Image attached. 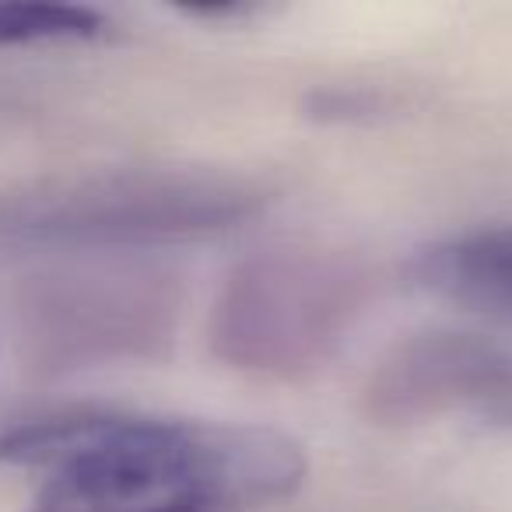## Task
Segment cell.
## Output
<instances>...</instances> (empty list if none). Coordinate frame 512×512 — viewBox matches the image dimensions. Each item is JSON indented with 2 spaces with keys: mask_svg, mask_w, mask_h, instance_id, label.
Returning a JSON list of instances; mask_svg holds the SVG:
<instances>
[{
  "mask_svg": "<svg viewBox=\"0 0 512 512\" xmlns=\"http://www.w3.org/2000/svg\"><path fill=\"white\" fill-rule=\"evenodd\" d=\"M0 463L43 467L29 512H260L306 481V449L267 425L57 414L0 432Z\"/></svg>",
  "mask_w": 512,
  "mask_h": 512,
  "instance_id": "1",
  "label": "cell"
},
{
  "mask_svg": "<svg viewBox=\"0 0 512 512\" xmlns=\"http://www.w3.org/2000/svg\"><path fill=\"white\" fill-rule=\"evenodd\" d=\"M260 190L200 172H123L53 186L8 214L4 228L39 246L130 253L218 235L256 214Z\"/></svg>",
  "mask_w": 512,
  "mask_h": 512,
  "instance_id": "3",
  "label": "cell"
},
{
  "mask_svg": "<svg viewBox=\"0 0 512 512\" xmlns=\"http://www.w3.org/2000/svg\"><path fill=\"white\" fill-rule=\"evenodd\" d=\"M365 306V278L337 253H260L239 264L211 309V348L242 372L292 379L323 365Z\"/></svg>",
  "mask_w": 512,
  "mask_h": 512,
  "instance_id": "2",
  "label": "cell"
},
{
  "mask_svg": "<svg viewBox=\"0 0 512 512\" xmlns=\"http://www.w3.org/2000/svg\"><path fill=\"white\" fill-rule=\"evenodd\" d=\"M365 404L383 425L442 418L512 425V351L481 334L425 330L376 365Z\"/></svg>",
  "mask_w": 512,
  "mask_h": 512,
  "instance_id": "4",
  "label": "cell"
},
{
  "mask_svg": "<svg viewBox=\"0 0 512 512\" xmlns=\"http://www.w3.org/2000/svg\"><path fill=\"white\" fill-rule=\"evenodd\" d=\"M411 274L439 302L512 330V225L428 242L414 253Z\"/></svg>",
  "mask_w": 512,
  "mask_h": 512,
  "instance_id": "5",
  "label": "cell"
},
{
  "mask_svg": "<svg viewBox=\"0 0 512 512\" xmlns=\"http://www.w3.org/2000/svg\"><path fill=\"white\" fill-rule=\"evenodd\" d=\"M106 36V15L85 4L0 0V50L18 46L92 43Z\"/></svg>",
  "mask_w": 512,
  "mask_h": 512,
  "instance_id": "6",
  "label": "cell"
}]
</instances>
